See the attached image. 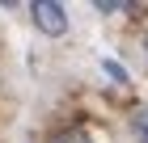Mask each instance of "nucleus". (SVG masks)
<instances>
[{"instance_id": "obj_1", "label": "nucleus", "mask_w": 148, "mask_h": 143, "mask_svg": "<svg viewBox=\"0 0 148 143\" xmlns=\"http://www.w3.org/2000/svg\"><path fill=\"white\" fill-rule=\"evenodd\" d=\"M30 13H34V25H38L42 34H51V38L68 30V13L59 9V4H51V0H34Z\"/></svg>"}, {"instance_id": "obj_3", "label": "nucleus", "mask_w": 148, "mask_h": 143, "mask_svg": "<svg viewBox=\"0 0 148 143\" xmlns=\"http://www.w3.org/2000/svg\"><path fill=\"white\" fill-rule=\"evenodd\" d=\"M144 55H148V30H144Z\"/></svg>"}, {"instance_id": "obj_2", "label": "nucleus", "mask_w": 148, "mask_h": 143, "mask_svg": "<svg viewBox=\"0 0 148 143\" xmlns=\"http://www.w3.org/2000/svg\"><path fill=\"white\" fill-rule=\"evenodd\" d=\"M59 143H93L89 131H68V135H59Z\"/></svg>"}]
</instances>
